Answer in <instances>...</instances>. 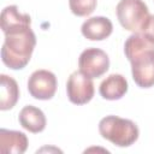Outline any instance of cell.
Returning a JSON list of instances; mask_svg holds the SVG:
<instances>
[{"label": "cell", "mask_w": 154, "mask_h": 154, "mask_svg": "<svg viewBox=\"0 0 154 154\" xmlns=\"http://www.w3.org/2000/svg\"><path fill=\"white\" fill-rule=\"evenodd\" d=\"M124 52L131 63L135 83L141 88L154 85V42L141 32H134L124 45Z\"/></svg>", "instance_id": "6da1fadb"}, {"label": "cell", "mask_w": 154, "mask_h": 154, "mask_svg": "<svg viewBox=\"0 0 154 154\" xmlns=\"http://www.w3.org/2000/svg\"><path fill=\"white\" fill-rule=\"evenodd\" d=\"M30 24H18L4 30L5 41L1 48V60L12 70H20L30 61L36 45V36Z\"/></svg>", "instance_id": "7a4b0ae2"}, {"label": "cell", "mask_w": 154, "mask_h": 154, "mask_svg": "<svg viewBox=\"0 0 154 154\" xmlns=\"http://www.w3.org/2000/svg\"><path fill=\"white\" fill-rule=\"evenodd\" d=\"M100 135L118 147H129L138 138L137 125L130 120L117 116H107L99 123Z\"/></svg>", "instance_id": "3957f363"}, {"label": "cell", "mask_w": 154, "mask_h": 154, "mask_svg": "<svg viewBox=\"0 0 154 154\" xmlns=\"http://www.w3.org/2000/svg\"><path fill=\"white\" fill-rule=\"evenodd\" d=\"M116 13L120 25L132 32H140L149 17L148 7L142 0H120Z\"/></svg>", "instance_id": "277c9868"}, {"label": "cell", "mask_w": 154, "mask_h": 154, "mask_svg": "<svg viewBox=\"0 0 154 154\" xmlns=\"http://www.w3.org/2000/svg\"><path fill=\"white\" fill-rule=\"evenodd\" d=\"M78 67L82 73L90 78L101 77L109 67V58L100 48L90 47L84 49L78 59Z\"/></svg>", "instance_id": "5b68a950"}, {"label": "cell", "mask_w": 154, "mask_h": 154, "mask_svg": "<svg viewBox=\"0 0 154 154\" xmlns=\"http://www.w3.org/2000/svg\"><path fill=\"white\" fill-rule=\"evenodd\" d=\"M69 100L75 105L88 103L94 96L93 78L85 76L81 71H75L70 75L66 84Z\"/></svg>", "instance_id": "8992f818"}, {"label": "cell", "mask_w": 154, "mask_h": 154, "mask_svg": "<svg viewBox=\"0 0 154 154\" xmlns=\"http://www.w3.org/2000/svg\"><path fill=\"white\" fill-rule=\"evenodd\" d=\"M57 77L48 70H36L28 79V90L37 100H49L57 91Z\"/></svg>", "instance_id": "52a82bcc"}, {"label": "cell", "mask_w": 154, "mask_h": 154, "mask_svg": "<svg viewBox=\"0 0 154 154\" xmlns=\"http://www.w3.org/2000/svg\"><path fill=\"white\" fill-rule=\"evenodd\" d=\"M113 30L112 22L106 17H91L87 19L81 28L82 35L90 41H101L107 38Z\"/></svg>", "instance_id": "ba28073f"}, {"label": "cell", "mask_w": 154, "mask_h": 154, "mask_svg": "<svg viewBox=\"0 0 154 154\" xmlns=\"http://www.w3.org/2000/svg\"><path fill=\"white\" fill-rule=\"evenodd\" d=\"M28 148L25 134L16 130L0 129V152L10 154H23Z\"/></svg>", "instance_id": "9c48e42d"}, {"label": "cell", "mask_w": 154, "mask_h": 154, "mask_svg": "<svg viewBox=\"0 0 154 154\" xmlns=\"http://www.w3.org/2000/svg\"><path fill=\"white\" fill-rule=\"evenodd\" d=\"M99 91L106 100H119L128 91V81L119 73H112L101 82Z\"/></svg>", "instance_id": "30bf717a"}, {"label": "cell", "mask_w": 154, "mask_h": 154, "mask_svg": "<svg viewBox=\"0 0 154 154\" xmlns=\"http://www.w3.org/2000/svg\"><path fill=\"white\" fill-rule=\"evenodd\" d=\"M18 120H19V124L25 130L32 134L43 131L46 128V123H47L45 113L40 108L31 106V105H28L20 109Z\"/></svg>", "instance_id": "8fae6325"}, {"label": "cell", "mask_w": 154, "mask_h": 154, "mask_svg": "<svg viewBox=\"0 0 154 154\" xmlns=\"http://www.w3.org/2000/svg\"><path fill=\"white\" fill-rule=\"evenodd\" d=\"M19 99V88L12 77L7 75L0 76V109L12 108Z\"/></svg>", "instance_id": "7c38bea8"}, {"label": "cell", "mask_w": 154, "mask_h": 154, "mask_svg": "<svg viewBox=\"0 0 154 154\" xmlns=\"http://www.w3.org/2000/svg\"><path fill=\"white\" fill-rule=\"evenodd\" d=\"M24 23H31L30 16L26 13H20L16 5L7 6L2 10V12H1V29H2V31L10 26L24 24Z\"/></svg>", "instance_id": "4fadbf2b"}, {"label": "cell", "mask_w": 154, "mask_h": 154, "mask_svg": "<svg viewBox=\"0 0 154 154\" xmlns=\"http://www.w3.org/2000/svg\"><path fill=\"white\" fill-rule=\"evenodd\" d=\"M70 10L78 17H85L94 12L96 0H69Z\"/></svg>", "instance_id": "5bb4252c"}, {"label": "cell", "mask_w": 154, "mask_h": 154, "mask_svg": "<svg viewBox=\"0 0 154 154\" xmlns=\"http://www.w3.org/2000/svg\"><path fill=\"white\" fill-rule=\"evenodd\" d=\"M140 32L143 34L146 37H148L150 41L154 42V14H152V16L149 14V17L144 22Z\"/></svg>", "instance_id": "9a60e30c"}]
</instances>
